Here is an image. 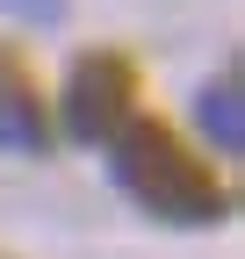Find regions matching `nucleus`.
<instances>
[{"label":"nucleus","mask_w":245,"mask_h":259,"mask_svg":"<svg viewBox=\"0 0 245 259\" xmlns=\"http://www.w3.org/2000/svg\"><path fill=\"white\" fill-rule=\"evenodd\" d=\"M108 151V173H115V187L130 194L137 209H151V216H166V223H224V209H231V194L209 180V166L188 151V144H173V130H159V122H123L115 137L101 144Z\"/></svg>","instance_id":"obj_1"},{"label":"nucleus","mask_w":245,"mask_h":259,"mask_svg":"<svg viewBox=\"0 0 245 259\" xmlns=\"http://www.w3.org/2000/svg\"><path fill=\"white\" fill-rule=\"evenodd\" d=\"M195 122H202V137L217 144L224 158H238L245 151V94H238V79L224 72V79H209L202 94H195Z\"/></svg>","instance_id":"obj_4"},{"label":"nucleus","mask_w":245,"mask_h":259,"mask_svg":"<svg viewBox=\"0 0 245 259\" xmlns=\"http://www.w3.org/2000/svg\"><path fill=\"white\" fill-rule=\"evenodd\" d=\"M0 15H15V22H36V29H51V22H65V0H0Z\"/></svg>","instance_id":"obj_5"},{"label":"nucleus","mask_w":245,"mask_h":259,"mask_svg":"<svg viewBox=\"0 0 245 259\" xmlns=\"http://www.w3.org/2000/svg\"><path fill=\"white\" fill-rule=\"evenodd\" d=\"M130 122V65L123 58H79L65 72V130L72 144H108Z\"/></svg>","instance_id":"obj_2"},{"label":"nucleus","mask_w":245,"mask_h":259,"mask_svg":"<svg viewBox=\"0 0 245 259\" xmlns=\"http://www.w3.org/2000/svg\"><path fill=\"white\" fill-rule=\"evenodd\" d=\"M44 144H51V122L36 108V94H29V79L0 58V151H44Z\"/></svg>","instance_id":"obj_3"}]
</instances>
